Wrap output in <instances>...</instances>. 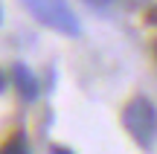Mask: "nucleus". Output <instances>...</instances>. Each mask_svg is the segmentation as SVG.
<instances>
[{
  "mask_svg": "<svg viewBox=\"0 0 157 154\" xmlns=\"http://www.w3.org/2000/svg\"><path fill=\"white\" fill-rule=\"evenodd\" d=\"M122 125H125V131L131 134V140H134L140 148H151L157 143V108L148 99L137 96V99H131V102L125 105Z\"/></svg>",
  "mask_w": 157,
  "mask_h": 154,
  "instance_id": "nucleus-1",
  "label": "nucleus"
},
{
  "mask_svg": "<svg viewBox=\"0 0 157 154\" xmlns=\"http://www.w3.org/2000/svg\"><path fill=\"white\" fill-rule=\"evenodd\" d=\"M23 6L29 9V15L35 17L38 23L56 29L61 35H76L82 32V23H78L76 12L70 9L67 0H23Z\"/></svg>",
  "mask_w": 157,
  "mask_h": 154,
  "instance_id": "nucleus-2",
  "label": "nucleus"
},
{
  "mask_svg": "<svg viewBox=\"0 0 157 154\" xmlns=\"http://www.w3.org/2000/svg\"><path fill=\"white\" fill-rule=\"evenodd\" d=\"M12 79H15V87H17V93H21L26 102H35L38 99V93H41V85H38V79H35V73L26 67V64H21L17 61L15 67H12Z\"/></svg>",
  "mask_w": 157,
  "mask_h": 154,
  "instance_id": "nucleus-3",
  "label": "nucleus"
},
{
  "mask_svg": "<svg viewBox=\"0 0 157 154\" xmlns=\"http://www.w3.org/2000/svg\"><path fill=\"white\" fill-rule=\"evenodd\" d=\"M0 154H29V143H26V134H12L3 145H0Z\"/></svg>",
  "mask_w": 157,
  "mask_h": 154,
  "instance_id": "nucleus-4",
  "label": "nucleus"
},
{
  "mask_svg": "<svg viewBox=\"0 0 157 154\" xmlns=\"http://www.w3.org/2000/svg\"><path fill=\"white\" fill-rule=\"evenodd\" d=\"M52 154H73V151H70V148H64V145H52V148H50Z\"/></svg>",
  "mask_w": 157,
  "mask_h": 154,
  "instance_id": "nucleus-5",
  "label": "nucleus"
},
{
  "mask_svg": "<svg viewBox=\"0 0 157 154\" xmlns=\"http://www.w3.org/2000/svg\"><path fill=\"white\" fill-rule=\"evenodd\" d=\"M93 3H108V0H93Z\"/></svg>",
  "mask_w": 157,
  "mask_h": 154,
  "instance_id": "nucleus-6",
  "label": "nucleus"
},
{
  "mask_svg": "<svg viewBox=\"0 0 157 154\" xmlns=\"http://www.w3.org/2000/svg\"><path fill=\"white\" fill-rule=\"evenodd\" d=\"M3 85H6V81H0V90H3Z\"/></svg>",
  "mask_w": 157,
  "mask_h": 154,
  "instance_id": "nucleus-7",
  "label": "nucleus"
},
{
  "mask_svg": "<svg viewBox=\"0 0 157 154\" xmlns=\"http://www.w3.org/2000/svg\"><path fill=\"white\" fill-rule=\"evenodd\" d=\"M0 21H3V15H0Z\"/></svg>",
  "mask_w": 157,
  "mask_h": 154,
  "instance_id": "nucleus-8",
  "label": "nucleus"
}]
</instances>
